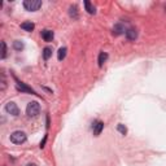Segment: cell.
<instances>
[{
  "label": "cell",
  "mask_w": 166,
  "mask_h": 166,
  "mask_svg": "<svg viewBox=\"0 0 166 166\" xmlns=\"http://www.w3.org/2000/svg\"><path fill=\"white\" fill-rule=\"evenodd\" d=\"M40 113V105L38 101H31L26 107V114L28 117H37Z\"/></svg>",
  "instance_id": "1"
},
{
  "label": "cell",
  "mask_w": 166,
  "mask_h": 166,
  "mask_svg": "<svg viewBox=\"0 0 166 166\" xmlns=\"http://www.w3.org/2000/svg\"><path fill=\"white\" fill-rule=\"evenodd\" d=\"M11 142L13 144H23L26 140H28V136L23 131H14V133L11 134Z\"/></svg>",
  "instance_id": "2"
},
{
  "label": "cell",
  "mask_w": 166,
  "mask_h": 166,
  "mask_svg": "<svg viewBox=\"0 0 166 166\" xmlns=\"http://www.w3.org/2000/svg\"><path fill=\"white\" fill-rule=\"evenodd\" d=\"M42 7L40 0H25L23 2V8L29 12H35Z\"/></svg>",
  "instance_id": "3"
},
{
  "label": "cell",
  "mask_w": 166,
  "mask_h": 166,
  "mask_svg": "<svg viewBox=\"0 0 166 166\" xmlns=\"http://www.w3.org/2000/svg\"><path fill=\"white\" fill-rule=\"evenodd\" d=\"M5 112L8 113V114L13 116V117H17L20 114V109H18V107H17V104L13 103V101H9V103L5 104Z\"/></svg>",
  "instance_id": "4"
},
{
  "label": "cell",
  "mask_w": 166,
  "mask_h": 166,
  "mask_svg": "<svg viewBox=\"0 0 166 166\" xmlns=\"http://www.w3.org/2000/svg\"><path fill=\"white\" fill-rule=\"evenodd\" d=\"M16 87H17V90L18 91H21V92H26V93H33V95H37V92L34 91L31 87H29L26 83H23V82H20V81H17L16 79Z\"/></svg>",
  "instance_id": "5"
},
{
  "label": "cell",
  "mask_w": 166,
  "mask_h": 166,
  "mask_svg": "<svg viewBox=\"0 0 166 166\" xmlns=\"http://www.w3.org/2000/svg\"><path fill=\"white\" fill-rule=\"evenodd\" d=\"M125 35H126L127 40H135V39L138 38V31H136V29H134V28H128V29H126V31H125Z\"/></svg>",
  "instance_id": "6"
},
{
  "label": "cell",
  "mask_w": 166,
  "mask_h": 166,
  "mask_svg": "<svg viewBox=\"0 0 166 166\" xmlns=\"http://www.w3.org/2000/svg\"><path fill=\"white\" fill-rule=\"evenodd\" d=\"M104 128V122L101 121H98V122H95L93 126H92V130H93V135L95 136H99L101 134V131Z\"/></svg>",
  "instance_id": "7"
},
{
  "label": "cell",
  "mask_w": 166,
  "mask_h": 166,
  "mask_svg": "<svg viewBox=\"0 0 166 166\" xmlns=\"http://www.w3.org/2000/svg\"><path fill=\"white\" fill-rule=\"evenodd\" d=\"M53 37H55V34H53V31L52 30H43L42 31V38H43V40L44 42H52L53 40Z\"/></svg>",
  "instance_id": "8"
},
{
  "label": "cell",
  "mask_w": 166,
  "mask_h": 166,
  "mask_svg": "<svg viewBox=\"0 0 166 166\" xmlns=\"http://www.w3.org/2000/svg\"><path fill=\"white\" fill-rule=\"evenodd\" d=\"M125 31H126V29H125L123 25H122V23H116L114 28H113V35L118 37V35H121V34H123Z\"/></svg>",
  "instance_id": "9"
},
{
  "label": "cell",
  "mask_w": 166,
  "mask_h": 166,
  "mask_svg": "<svg viewBox=\"0 0 166 166\" xmlns=\"http://www.w3.org/2000/svg\"><path fill=\"white\" fill-rule=\"evenodd\" d=\"M21 29L28 31V33H31L34 29H35V25H34L31 21H26V22H22L21 23Z\"/></svg>",
  "instance_id": "10"
},
{
  "label": "cell",
  "mask_w": 166,
  "mask_h": 166,
  "mask_svg": "<svg viewBox=\"0 0 166 166\" xmlns=\"http://www.w3.org/2000/svg\"><path fill=\"white\" fill-rule=\"evenodd\" d=\"M107 60H108V53L107 52H100V55H99V58H98V63H99V66L101 68L104 64L107 63Z\"/></svg>",
  "instance_id": "11"
},
{
  "label": "cell",
  "mask_w": 166,
  "mask_h": 166,
  "mask_svg": "<svg viewBox=\"0 0 166 166\" xmlns=\"http://www.w3.org/2000/svg\"><path fill=\"white\" fill-rule=\"evenodd\" d=\"M84 8H86V11L87 13H90V14H95V7L91 4V2H88V0H86L84 2Z\"/></svg>",
  "instance_id": "12"
},
{
  "label": "cell",
  "mask_w": 166,
  "mask_h": 166,
  "mask_svg": "<svg viewBox=\"0 0 166 166\" xmlns=\"http://www.w3.org/2000/svg\"><path fill=\"white\" fill-rule=\"evenodd\" d=\"M66 52H68L66 47H61V48L58 49V52H57V58H58V61H63V60L65 58Z\"/></svg>",
  "instance_id": "13"
},
{
  "label": "cell",
  "mask_w": 166,
  "mask_h": 166,
  "mask_svg": "<svg viewBox=\"0 0 166 166\" xmlns=\"http://www.w3.org/2000/svg\"><path fill=\"white\" fill-rule=\"evenodd\" d=\"M69 14H70V17L74 18V20L78 18V9H77L75 5H72L70 8H69Z\"/></svg>",
  "instance_id": "14"
},
{
  "label": "cell",
  "mask_w": 166,
  "mask_h": 166,
  "mask_svg": "<svg viewBox=\"0 0 166 166\" xmlns=\"http://www.w3.org/2000/svg\"><path fill=\"white\" fill-rule=\"evenodd\" d=\"M51 56H52V48L51 47H46L44 49H43V58L47 61V60H49Z\"/></svg>",
  "instance_id": "15"
},
{
  "label": "cell",
  "mask_w": 166,
  "mask_h": 166,
  "mask_svg": "<svg viewBox=\"0 0 166 166\" xmlns=\"http://www.w3.org/2000/svg\"><path fill=\"white\" fill-rule=\"evenodd\" d=\"M23 43L21 42V40H14L13 42V48L16 49V51H22L23 49Z\"/></svg>",
  "instance_id": "16"
},
{
  "label": "cell",
  "mask_w": 166,
  "mask_h": 166,
  "mask_svg": "<svg viewBox=\"0 0 166 166\" xmlns=\"http://www.w3.org/2000/svg\"><path fill=\"white\" fill-rule=\"evenodd\" d=\"M0 46H2V53H0V57L5 58L7 57V46H5V42H2V43H0Z\"/></svg>",
  "instance_id": "17"
},
{
  "label": "cell",
  "mask_w": 166,
  "mask_h": 166,
  "mask_svg": "<svg viewBox=\"0 0 166 166\" xmlns=\"http://www.w3.org/2000/svg\"><path fill=\"white\" fill-rule=\"evenodd\" d=\"M117 130L119 131V133H121L122 135H126V134H127V128H126V126H125V125H122V123H118V125H117Z\"/></svg>",
  "instance_id": "18"
},
{
  "label": "cell",
  "mask_w": 166,
  "mask_h": 166,
  "mask_svg": "<svg viewBox=\"0 0 166 166\" xmlns=\"http://www.w3.org/2000/svg\"><path fill=\"white\" fill-rule=\"evenodd\" d=\"M5 88V75L4 73H2V91Z\"/></svg>",
  "instance_id": "19"
},
{
  "label": "cell",
  "mask_w": 166,
  "mask_h": 166,
  "mask_svg": "<svg viewBox=\"0 0 166 166\" xmlns=\"http://www.w3.org/2000/svg\"><path fill=\"white\" fill-rule=\"evenodd\" d=\"M46 142H47V135L44 136V139H43V142L40 143V148H43V147H44V144H46Z\"/></svg>",
  "instance_id": "20"
},
{
  "label": "cell",
  "mask_w": 166,
  "mask_h": 166,
  "mask_svg": "<svg viewBox=\"0 0 166 166\" xmlns=\"http://www.w3.org/2000/svg\"><path fill=\"white\" fill-rule=\"evenodd\" d=\"M26 166H38V165H35V163H28Z\"/></svg>",
  "instance_id": "21"
},
{
  "label": "cell",
  "mask_w": 166,
  "mask_h": 166,
  "mask_svg": "<svg viewBox=\"0 0 166 166\" xmlns=\"http://www.w3.org/2000/svg\"><path fill=\"white\" fill-rule=\"evenodd\" d=\"M165 9H166V7H165Z\"/></svg>",
  "instance_id": "22"
}]
</instances>
